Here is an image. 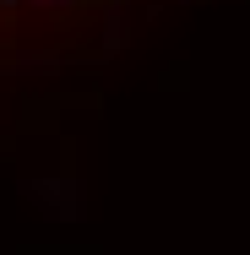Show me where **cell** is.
I'll return each mask as SVG.
<instances>
[{
	"instance_id": "6da1fadb",
	"label": "cell",
	"mask_w": 250,
	"mask_h": 255,
	"mask_svg": "<svg viewBox=\"0 0 250 255\" xmlns=\"http://www.w3.org/2000/svg\"><path fill=\"white\" fill-rule=\"evenodd\" d=\"M131 0H0V60L71 44Z\"/></svg>"
}]
</instances>
